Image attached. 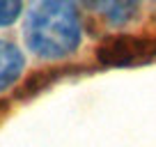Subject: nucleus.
<instances>
[{
  "mask_svg": "<svg viewBox=\"0 0 156 147\" xmlns=\"http://www.w3.org/2000/svg\"><path fill=\"white\" fill-rule=\"evenodd\" d=\"M23 39L32 55L48 62L67 60L83 44L78 0H28Z\"/></svg>",
  "mask_w": 156,
  "mask_h": 147,
  "instance_id": "obj_1",
  "label": "nucleus"
},
{
  "mask_svg": "<svg viewBox=\"0 0 156 147\" xmlns=\"http://www.w3.org/2000/svg\"><path fill=\"white\" fill-rule=\"evenodd\" d=\"M25 58L23 51L7 39H0V92L9 90L23 76Z\"/></svg>",
  "mask_w": 156,
  "mask_h": 147,
  "instance_id": "obj_4",
  "label": "nucleus"
},
{
  "mask_svg": "<svg viewBox=\"0 0 156 147\" xmlns=\"http://www.w3.org/2000/svg\"><path fill=\"white\" fill-rule=\"evenodd\" d=\"M25 12V0H0V28H9Z\"/></svg>",
  "mask_w": 156,
  "mask_h": 147,
  "instance_id": "obj_5",
  "label": "nucleus"
},
{
  "mask_svg": "<svg viewBox=\"0 0 156 147\" xmlns=\"http://www.w3.org/2000/svg\"><path fill=\"white\" fill-rule=\"evenodd\" d=\"M156 58V37L140 34H115L103 39L97 48V60L103 67H129Z\"/></svg>",
  "mask_w": 156,
  "mask_h": 147,
  "instance_id": "obj_2",
  "label": "nucleus"
},
{
  "mask_svg": "<svg viewBox=\"0 0 156 147\" xmlns=\"http://www.w3.org/2000/svg\"><path fill=\"white\" fill-rule=\"evenodd\" d=\"M83 2L92 14H97L103 23L112 28L131 23L142 5V0H83Z\"/></svg>",
  "mask_w": 156,
  "mask_h": 147,
  "instance_id": "obj_3",
  "label": "nucleus"
}]
</instances>
